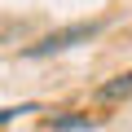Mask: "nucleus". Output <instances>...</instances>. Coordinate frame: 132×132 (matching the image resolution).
Segmentation results:
<instances>
[{"label":"nucleus","instance_id":"nucleus-1","mask_svg":"<svg viewBox=\"0 0 132 132\" xmlns=\"http://www.w3.org/2000/svg\"><path fill=\"white\" fill-rule=\"evenodd\" d=\"M101 31V22H79V27H66V31H53V35H44L35 48H27V57H48V53H62V48H75V44H84V40H93Z\"/></svg>","mask_w":132,"mask_h":132},{"label":"nucleus","instance_id":"nucleus-2","mask_svg":"<svg viewBox=\"0 0 132 132\" xmlns=\"http://www.w3.org/2000/svg\"><path fill=\"white\" fill-rule=\"evenodd\" d=\"M97 97H101V101H128V97H132V71H128V75L106 79V84L97 88Z\"/></svg>","mask_w":132,"mask_h":132},{"label":"nucleus","instance_id":"nucleus-3","mask_svg":"<svg viewBox=\"0 0 132 132\" xmlns=\"http://www.w3.org/2000/svg\"><path fill=\"white\" fill-rule=\"evenodd\" d=\"M53 128H57V132H66V128H93V119H75V114L66 119V114H57V119H53Z\"/></svg>","mask_w":132,"mask_h":132}]
</instances>
